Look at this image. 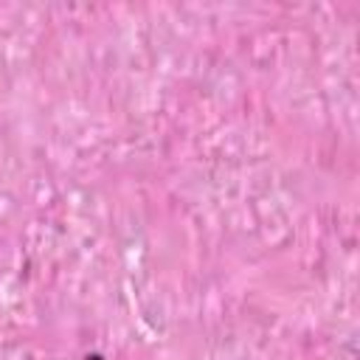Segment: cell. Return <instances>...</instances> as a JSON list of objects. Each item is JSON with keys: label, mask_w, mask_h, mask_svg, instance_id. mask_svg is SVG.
<instances>
[]
</instances>
